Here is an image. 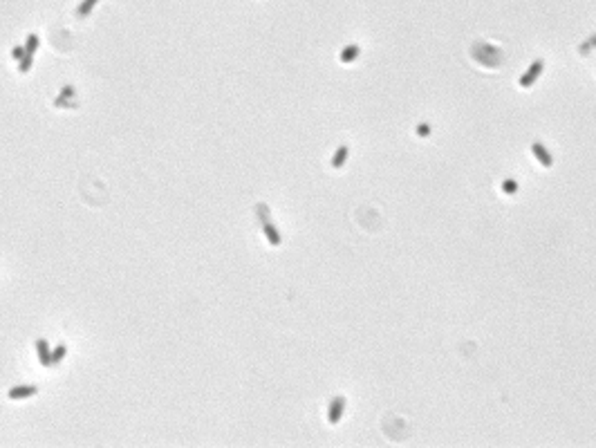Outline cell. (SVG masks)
<instances>
[{"label": "cell", "mask_w": 596, "mask_h": 448, "mask_svg": "<svg viewBox=\"0 0 596 448\" xmlns=\"http://www.w3.org/2000/svg\"><path fill=\"white\" fill-rule=\"evenodd\" d=\"M262 231H265V235H267L271 247H278V244H280V233L276 231V227H274L269 220H262Z\"/></svg>", "instance_id": "obj_6"}, {"label": "cell", "mask_w": 596, "mask_h": 448, "mask_svg": "<svg viewBox=\"0 0 596 448\" xmlns=\"http://www.w3.org/2000/svg\"><path fill=\"white\" fill-rule=\"evenodd\" d=\"M32 61H34V54H27V52H25V56H22L20 61H18V70H20L22 74L29 72V67H32Z\"/></svg>", "instance_id": "obj_12"}, {"label": "cell", "mask_w": 596, "mask_h": 448, "mask_svg": "<svg viewBox=\"0 0 596 448\" xmlns=\"http://www.w3.org/2000/svg\"><path fill=\"white\" fill-rule=\"evenodd\" d=\"M417 135H419V137H428V135H431V126H428V123H419V126H417Z\"/></svg>", "instance_id": "obj_15"}, {"label": "cell", "mask_w": 596, "mask_h": 448, "mask_svg": "<svg viewBox=\"0 0 596 448\" xmlns=\"http://www.w3.org/2000/svg\"><path fill=\"white\" fill-rule=\"evenodd\" d=\"M343 412H345V399L334 397L332 399V404H330V410H327V419H330V424H338Z\"/></svg>", "instance_id": "obj_2"}, {"label": "cell", "mask_w": 596, "mask_h": 448, "mask_svg": "<svg viewBox=\"0 0 596 448\" xmlns=\"http://www.w3.org/2000/svg\"><path fill=\"white\" fill-rule=\"evenodd\" d=\"M348 155H350L348 146H338L337 153H334V157H332V166H334V168H343V164L348 161Z\"/></svg>", "instance_id": "obj_7"}, {"label": "cell", "mask_w": 596, "mask_h": 448, "mask_svg": "<svg viewBox=\"0 0 596 448\" xmlns=\"http://www.w3.org/2000/svg\"><path fill=\"white\" fill-rule=\"evenodd\" d=\"M542 70H545V63H542V61H534V63H531L529 70H527V72H524L522 77H520V81H518L520 88H531V85H534L536 81L540 78Z\"/></svg>", "instance_id": "obj_1"}, {"label": "cell", "mask_w": 596, "mask_h": 448, "mask_svg": "<svg viewBox=\"0 0 596 448\" xmlns=\"http://www.w3.org/2000/svg\"><path fill=\"white\" fill-rule=\"evenodd\" d=\"M61 97H65V99H67V97H74V88H72V85H63Z\"/></svg>", "instance_id": "obj_16"}, {"label": "cell", "mask_w": 596, "mask_h": 448, "mask_svg": "<svg viewBox=\"0 0 596 448\" xmlns=\"http://www.w3.org/2000/svg\"><path fill=\"white\" fill-rule=\"evenodd\" d=\"M97 2H99V0H83L81 5H79V11H77V14H79V16H88L90 11L94 9V5H97Z\"/></svg>", "instance_id": "obj_11"}, {"label": "cell", "mask_w": 596, "mask_h": 448, "mask_svg": "<svg viewBox=\"0 0 596 448\" xmlns=\"http://www.w3.org/2000/svg\"><path fill=\"white\" fill-rule=\"evenodd\" d=\"M22 56H25V47H22V45H16V47L11 50V58H14V61L18 63V61L22 58Z\"/></svg>", "instance_id": "obj_14"}, {"label": "cell", "mask_w": 596, "mask_h": 448, "mask_svg": "<svg viewBox=\"0 0 596 448\" xmlns=\"http://www.w3.org/2000/svg\"><path fill=\"white\" fill-rule=\"evenodd\" d=\"M359 54H361V47H359V45H348V47H345V50L341 52V63H352Z\"/></svg>", "instance_id": "obj_8"}, {"label": "cell", "mask_w": 596, "mask_h": 448, "mask_svg": "<svg viewBox=\"0 0 596 448\" xmlns=\"http://www.w3.org/2000/svg\"><path fill=\"white\" fill-rule=\"evenodd\" d=\"M39 43H40L39 36H36V34H29L27 40H25V52H27V54H34V52L39 50Z\"/></svg>", "instance_id": "obj_9"}, {"label": "cell", "mask_w": 596, "mask_h": 448, "mask_svg": "<svg viewBox=\"0 0 596 448\" xmlns=\"http://www.w3.org/2000/svg\"><path fill=\"white\" fill-rule=\"evenodd\" d=\"M531 153H534V157L540 161L545 168H552L554 166V157L549 155V150H547L540 141H534V144H531Z\"/></svg>", "instance_id": "obj_3"}, {"label": "cell", "mask_w": 596, "mask_h": 448, "mask_svg": "<svg viewBox=\"0 0 596 448\" xmlns=\"http://www.w3.org/2000/svg\"><path fill=\"white\" fill-rule=\"evenodd\" d=\"M36 392H39V388H36V386H16V388H11L7 394H9V399H14V401H16V399L34 397Z\"/></svg>", "instance_id": "obj_5"}, {"label": "cell", "mask_w": 596, "mask_h": 448, "mask_svg": "<svg viewBox=\"0 0 596 448\" xmlns=\"http://www.w3.org/2000/svg\"><path fill=\"white\" fill-rule=\"evenodd\" d=\"M502 191L507 195L518 193V182H516V179H504V182H502Z\"/></svg>", "instance_id": "obj_13"}, {"label": "cell", "mask_w": 596, "mask_h": 448, "mask_svg": "<svg viewBox=\"0 0 596 448\" xmlns=\"http://www.w3.org/2000/svg\"><path fill=\"white\" fill-rule=\"evenodd\" d=\"M65 352H67L65 345H56V348L52 350V365H59V363H61L63 356H65Z\"/></svg>", "instance_id": "obj_10"}, {"label": "cell", "mask_w": 596, "mask_h": 448, "mask_svg": "<svg viewBox=\"0 0 596 448\" xmlns=\"http://www.w3.org/2000/svg\"><path fill=\"white\" fill-rule=\"evenodd\" d=\"M36 352H39L40 365L50 368V365H52V350H50V345H47V341H45V338H39V341H36Z\"/></svg>", "instance_id": "obj_4"}]
</instances>
